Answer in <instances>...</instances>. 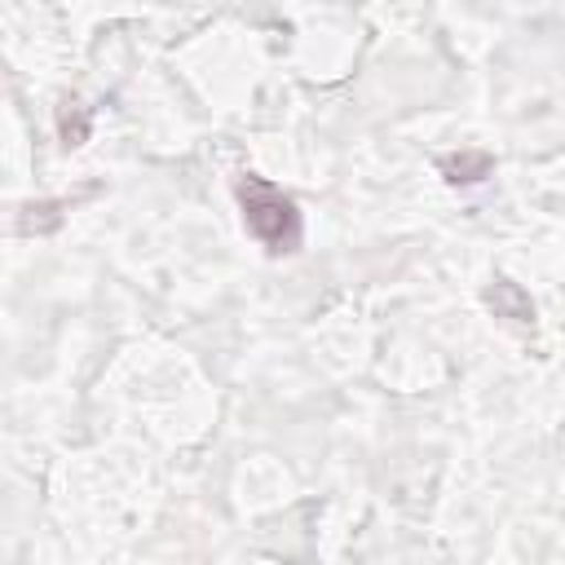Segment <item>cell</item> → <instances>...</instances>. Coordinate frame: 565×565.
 I'll return each mask as SVG.
<instances>
[{
    "label": "cell",
    "instance_id": "7a4b0ae2",
    "mask_svg": "<svg viewBox=\"0 0 565 565\" xmlns=\"http://www.w3.org/2000/svg\"><path fill=\"white\" fill-rule=\"evenodd\" d=\"M441 172H446V181H455V185H472V181L490 177V154H481V150L450 154V159H441Z\"/></svg>",
    "mask_w": 565,
    "mask_h": 565
},
{
    "label": "cell",
    "instance_id": "6da1fadb",
    "mask_svg": "<svg viewBox=\"0 0 565 565\" xmlns=\"http://www.w3.org/2000/svg\"><path fill=\"white\" fill-rule=\"evenodd\" d=\"M234 194H238V207H243L252 238L265 252H296L300 247V207L291 194H282L274 181H265L256 172H243Z\"/></svg>",
    "mask_w": 565,
    "mask_h": 565
}]
</instances>
